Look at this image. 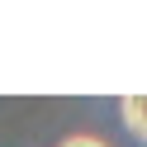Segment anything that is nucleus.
Instances as JSON below:
<instances>
[{
	"label": "nucleus",
	"instance_id": "1",
	"mask_svg": "<svg viewBox=\"0 0 147 147\" xmlns=\"http://www.w3.org/2000/svg\"><path fill=\"white\" fill-rule=\"evenodd\" d=\"M119 114H123L128 133H138V138L147 142V95H128L123 105H119Z\"/></svg>",
	"mask_w": 147,
	"mask_h": 147
},
{
	"label": "nucleus",
	"instance_id": "2",
	"mask_svg": "<svg viewBox=\"0 0 147 147\" xmlns=\"http://www.w3.org/2000/svg\"><path fill=\"white\" fill-rule=\"evenodd\" d=\"M62 147H105V142H100V138H86V133H81V138H67Z\"/></svg>",
	"mask_w": 147,
	"mask_h": 147
}]
</instances>
